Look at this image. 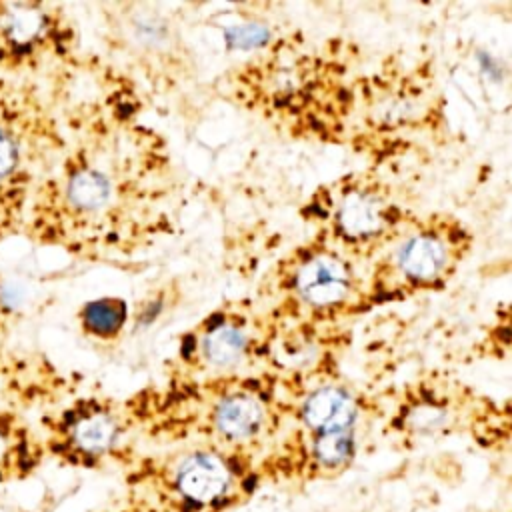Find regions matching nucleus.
<instances>
[{
    "mask_svg": "<svg viewBox=\"0 0 512 512\" xmlns=\"http://www.w3.org/2000/svg\"><path fill=\"white\" fill-rule=\"evenodd\" d=\"M56 148V126L38 92L0 74V182L36 186Z\"/></svg>",
    "mask_w": 512,
    "mask_h": 512,
    "instance_id": "nucleus-1",
    "label": "nucleus"
},
{
    "mask_svg": "<svg viewBox=\"0 0 512 512\" xmlns=\"http://www.w3.org/2000/svg\"><path fill=\"white\" fill-rule=\"evenodd\" d=\"M232 48H256L268 40V30L258 24H244L226 32Z\"/></svg>",
    "mask_w": 512,
    "mask_h": 512,
    "instance_id": "nucleus-15",
    "label": "nucleus"
},
{
    "mask_svg": "<svg viewBox=\"0 0 512 512\" xmlns=\"http://www.w3.org/2000/svg\"><path fill=\"white\" fill-rule=\"evenodd\" d=\"M382 224L380 204L366 192L348 194L338 208V226L350 238L372 236Z\"/></svg>",
    "mask_w": 512,
    "mask_h": 512,
    "instance_id": "nucleus-10",
    "label": "nucleus"
},
{
    "mask_svg": "<svg viewBox=\"0 0 512 512\" xmlns=\"http://www.w3.org/2000/svg\"><path fill=\"white\" fill-rule=\"evenodd\" d=\"M302 420L312 434L352 432L356 422V402L336 386H326L312 392L302 406Z\"/></svg>",
    "mask_w": 512,
    "mask_h": 512,
    "instance_id": "nucleus-7",
    "label": "nucleus"
},
{
    "mask_svg": "<svg viewBox=\"0 0 512 512\" xmlns=\"http://www.w3.org/2000/svg\"><path fill=\"white\" fill-rule=\"evenodd\" d=\"M246 350V334L232 324H220L212 328L202 340L204 358L212 366H230Z\"/></svg>",
    "mask_w": 512,
    "mask_h": 512,
    "instance_id": "nucleus-13",
    "label": "nucleus"
},
{
    "mask_svg": "<svg viewBox=\"0 0 512 512\" xmlns=\"http://www.w3.org/2000/svg\"><path fill=\"white\" fill-rule=\"evenodd\" d=\"M296 288L308 304L330 306L348 294L350 276L338 258L312 256L298 270Z\"/></svg>",
    "mask_w": 512,
    "mask_h": 512,
    "instance_id": "nucleus-6",
    "label": "nucleus"
},
{
    "mask_svg": "<svg viewBox=\"0 0 512 512\" xmlns=\"http://www.w3.org/2000/svg\"><path fill=\"white\" fill-rule=\"evenodd\" d=\"M126 318V308L116 298H100L88 302L80 312V324L86 334L96 338L114 336Z\"/></svg>",
    "mask_w": 512,
    "mask_h": 512,
    "instance_id": "nucleus-12",
    "label": "nucleus"
},
{
    "mask_svg": "<svg viewBox=\"0 0 512 512\" xmlns=\"http://www.w3.org/2000/svg\"><path fill=\"white\" fill-rule=\"evenodd\" d=\"M394 262L402 278L420 284L434 280L448 262V250L440 236L420 232L400 244L394 254Z\"/></svg>",
    "mask_w": 512,
    "mask_h": 512,
    "instance_id": "nucleus-9",
    "label": "nucleus"
},
{
    "mask_svg": "<svg viewBox=\"0 0 512 512\" xmlns=\"http://www.w3.org/2000/svg\"><path fill=\"white\" fill-rule=\"evenodd\" d=\"M118 438V418L108 408L84 400L46 422L42 446L70 464L92 466L114 450Z\"/></svg>",
    "mask_w": 512,
    "mask_h": 512,
    "instance_id": "nucleus-4",
    "label": "nucleus"
},
{
    "mask_svg": "<svg viewBox=\"0 0 512 512\" xmlns=\"http://www.w3.org/2000/svg\"><path fill=\"white\" fill-rule=\"evenodd\" d=\"M34 302V288L16 272L0 270V340L10 334Z\"/></svg>",
    "mask_w": 512,
    "mask_h": 512,
    "instance_id": "nucleus-11",
    "label": "nucleus"
},
{
    "mask_svg": "<svg viewBox=\"0 0 512 512\" xmlns=\"http://www.w3.org/2000/svg\"><path fill=\"white\" fill-rule=\"evenodd\" d=\"M32 188L20 182H0V242L22 234Z\"/></svg>",
    "mask_w": 512,
    "mask_h": 512,
    "instance_id": "nucleus-14",
    "label": "nucleus"
},
{
    "mask_svg": "<svg viewBox=\"0 0 512 512\" xmlns=\"http://www.w3.org/2000/svg\"><path fill=\"white\" fill-rule=\"evenodd\" d=\"M172 512H222L240 504L248 474L216 450H194L168 462L148 482Z\"/></svg>",
    "mask_w": 512,
    "mask_h": 512,
    "instance_id": "nucleus-2",
    "label": "nucleus"
},
{
    "mask_svg": "<svg viewBox=\"0 0 512 512\" xmlns=\"http://www.w3.org/2000/svg\"><path fill=\"white\" fill-rule=\"evenodd\" d=\"M68 28L54 6L0 0V74L26 80L66 48Z\"/></svg>",
    "mask_w": 512,
    "mask_h": 512,
    "instance_id": "nucleus-3",
    "label": "nucleus"
},
{
    "mask_svg": "<svg viewBox=\"0 0 512 512\" xmlns=\"http://www.w3.org/2000/svg\"><path fill=\"white\" fill-rule=\"evenodd\" d=\"M44 446L26 420L8 406H0V482L24 478L40 458Z\"/></svg>",
    "mask_w": 512,
    "mask_h": 512,
    "instance_id": "nucleus-5",
    "label": "nucleus"
},
{
    "mask_svg": "<svg viewBox=\"0 0 512 512\" xmlns=\"http://www.w3.org/2000/svg\"><path fill=\"white\" fill-rule=\"evenodd\" d=\"M264 406L250 394H232L218 402L212 414V426L220 440L244 444L254 440L264 426Z\"/></svg>",
    "mask_w": 512,
    "mask_h": 512,
    "instance_id": "nucleus-8",
    "label": "nucleus"
}]
</instances>
